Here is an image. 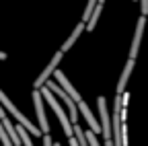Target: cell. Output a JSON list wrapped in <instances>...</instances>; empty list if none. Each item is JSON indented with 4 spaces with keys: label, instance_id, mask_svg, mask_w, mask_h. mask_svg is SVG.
<instances>
[{
    "label": "cell",
    "instance_id": "cell-1",
    "mask_svg": "<svg viewBox=\"0 0 148 146\" xmlns=\"http://www.w3.org/2000/svg\"><path fill=\"white\" fill-rule=\"evenodd\" d=\"M41 90V97H43V101L53 109V111H56V115H58V119H60V123H62V130H64V134L68 136V138H72L74 136V123L70 121V115L64 111V109H62V105L58 103V101H56V97H53V93H51V90L47 88V86H41L39 88Z\"/></svg>",
    "mask_w": 148,
    "mask_h": 146
},
{
    "label": "cell",
    "instance_id": "cell-2",
    "mask_svg": "<svg viewBox=\"0 0 148 146\" xmlns=\"http://www.w3.org/2000/svg\"><path fill=\"white\" fill-rule=\"evenodd\" d=\"M0 103H2V107L6 109V111H8V113H10L16 121H18V125H23V127H25V130H27L31 136H43L39 127L33 125V123H31V119H29L25 113H21V109H16V105H12V101L4 95V90H2V88H0Z\"/></svg>",
    "mask_w": 148,
    "mask_h": 146
},
{
    "label": "cell",
    "instance_id": "cell-3",
    "mask_svg": "<svg viewBox=\"0 0 148 146\" xmlns=\"http://www.w3.org/2000/svg\"><path fill=\"white\" fill-rule=\"evenodd\" d=\"M45 86L51 90L53 95H58V99H60V101L66 105V109H68V115H70V121H72V123H78V111H76V109H78V105L72 101V97H70V95H68V93H66V90H64V88H62L58 82H56V80H47V82H45Z\"/></svg>",
    "mask_w": 148,
    "mask_h": 146
},
{
    "label": "cell",
    "instance_id": "cell-4",
    "mask_svg": "<svg viewBox=\"0 0 148 146\" xmlns=\"http://www.w3.org/2000/svg\"><path fill=\"white\" fill-rule=\"evenodd\" d=\"M97 105H99V115H101V132H103V142L105 146H113V132H111V121H109V109H107V101L105 97H99L97 99Z\"/></svg>",
    "mask_w": 148,
    "mask_h": 146
},
{
    "label": "cell",
    "instance_id": "cell-5",
    "mask_svg": "<svg viewBox=\"0 0 148 146\" xmlns=\"http://www.w3.org/2000/svg\"><path fill=\"white\" fill-rule=\"evenodd\" d=\"M62 58H64V51H62V49H58V51H56V56L49 60V64L45 66V70H43L41 74L35 78V82H33V90H39L41 86H45V82L49 80V76H51V74H56V70H58V64H60V60H62Z\"/></svg>",
    "mask_w": 148,
    "mask_h": 146
},
{
    "label": "cell",
    "instance_id": "cell-6",
    "mask_svg": "<svg viewBox=\"0 0 148 146\" xmlns=\"http://www.w3.org/2000/svg\"><path fill=\"white\" fill-rule=\"evenodd\" d=\"M33 103H35V113H37V121H39V130L43 136L49 134V123L45 117V105H43V97L41 90H33Z\"/></svg>",
    "mask_w": 148,
    "mask_h": 146
},
{
    "label": "cell",
    "instance_id": "cell-7",
    "mask_svg": "<svg viewBox=\"0 0 148 146\" xmlns=\"http://www.w3.org/2000/svg\"><path fill=\"white\" fill-rule=\"evenodd\" d=\"M144 27H146V16L140 14V19L136 23V33H134V41H132V47H130V60H136L138 51H140V43H142V33H144Z\"/></svg>",
    "mask_w": 148,
    "mask_h": 146
},
{
    "label": "cell",
    "instance_id": "cell-8",
    "mask_svg": "<svg viewBox=\"0 0 148 146\" xmlns=\"http://www.w3.org/2000/svg\"><path fill=\"white\" fill-rule=\"evenodd\" d=\"M53 78H56V82H58V84H60V86H62V88L66 90V93H68V95L72 97V101H74V103H76V105H78V103L82 101V97H80V93H78V90H76V88H74V86H72L70 82H68V78H66V74H64V72H62V70H56V74H53Z\"/></svg>",
    "mask_w": 148,
    "mask_h": 146
},
{
    "label": "cell",
    "instance_id": "cell-9",
    "mask_svg": "<svg viewBox=\"0 0 148 146\" xmlns=\"http://www.w3.org/2000/svg\"><path fill=\"white\" fill-rule=\"evenodd\" d=\"M78 107H80V111H82V115H84V119H86L88 127H90V132L99 134V132H101V123L95 119V115H92V111H90V107H88L84 101H80V103H78Z\"/></svg>",
    "mask_w": 148,
    "mask_h": 146
},
{
    "label": "cell",
    "instance_id": "cell-10",
    "mask_svg": "<svg viewBox=\"0 0 148 146\" xmlns=\"http://www.w3.org/2000/svg\"><path fill=\"white\" fill-rule=\"evenodd\" d=\"M134 64H136L134 60H130V58H127V62H125V66H123V72H121V76H119V82H117V95H123V93H125V86H127L130 76H132Z\"/></svg>",
    "mask_w": 148,
    "mask_h": 146
},
{
    "label": "cell",
    "instance_id": "cell-11",
    "mask_svg": "<svg viewBox=\"0 0 148 146\" xmlns=\"http://www.w3.org/2000/svg\"><path fill=\"white\" fill-rule=\"evenodd\" d=\"M84 29H86V23H82V21H80V23H78L76 27H74V31H72V35H70V37H68V39H66L64 43H62V47H60V49H62V51L66 53V51H68V49H70V47H72L74 43H76V39L80 37V33H82Z\"/></svg>",
    "mask_w": 148,
    "mask_h": 146
},
{
    "label": "cell",
    "instance_id": "cell-12",
    "mask_svg": "<svg viewBox=\"0 0 148 146\" xmlns=\"http://www.w3.org/2000/svg\"><path fill=\"white\" fill-rule=\"evenodd\" d=\"M101 10H103V4H99V6L95 8L92 16L88 19V23H86V31H92V29H95V25H97V21H99V16H101Z\"/></svg>",
    "mask_w": 148,
    "mask_h": 146
},
{
    "label": "cell",
    "instance_id": "cell-13",
    "mask_svg": "<svg viewBox=\"0 0 148 146\" xmlns=\"http://www.w3.org/2000/svg\"><path fill=\"white\" fill-rule=\"evenodd\" d=\"M0 142H2V146H14L8 132H6V127H4V123H2V119H0Z\"/></svg>",
    "mask_w": 148,
    "mask_h": 146
},
{
    "label": "cell",
    "instance_id": "cell-14",
    "mask_svg": "<svg viewBox=\"0 0 148 146\" xmlns=\"http://www.w3.org/2000/svg\"><path fill=\"white\" fill-rule=\"evenodd\" d=\"M127 105H130V93L125 90V93L121 95V107H123V111H127Z\"/></svg>",
    "mask_w": 148,
    "mask_h": 146
},
{
    "label": "cell",
    "instance_id": "cell-15",
    "mask_svg": "<svg viewBox=\"0 0 148 146\" xmlns=\"http://www.w3.org/2000/svg\"><path fill=\"white\" fill-rule=\"evenodd\" d=\"M140 12H142V16L148 14V0H140Z\"/></svg>",
    "mask_w": 148,
    "mask_h": 146
},
{
    "label": "cell",
    "instance_id": "cell-16",
    "mask_svg": "<svg viewBox=\"0 0 148 146\" xmlns=\"http://www.w3.org/2000/svg\"><path fill=\"white\" fill-rule=\"evenodd\" d=\"M43 146H53V140L49 138V134H47V136H43Z\"/></svg>",
    "mask_w": 148,
    "mask_h": 146
},
{
    "label": "cell",
    "instance_id": "cell-17",
    "mask_svg": "<svg viewBox=\"0 0 148 146\" xmlns=\"http://www.w3.org/2000/svg\"><path fill=\"white\" fill-rule=\"evenodd\" d=\"M0 119H8L6 117V109H2V103H0Z\"/></svg>",
    "mask_w": 148,
    "mask_h": 146
},
{
    "label": "cell",
    "instance_id": "cell-18",
    "mask_svg": "<svg viewBox=\"0 0 148 146\" xmlns=\"http://www.w3.org/2000/svg\"><path fill=\"white\" fill-rule=\"evenodd\" d=\"M0 60H6V53L4 51H0Z\"/></svg>",
    "mask_w": 148,
    "mask_h": 146
},
{
    "label": "cell",
    "instance_id": "cell-19",
    "mask_svg": "<svg viewBox=\"0 0 148 146\" xmlns=\"http://www.w3.org/2000/svg\"><path fill=\"white\" fill-rule=\"evenodd\" d=\"M103 2H105V0H99V4H103Z\"/></svg>",
    "mask_w": 148,
    "mask_h": 146
},
{
    "label": "cell",
    "instance_id": "cell-20",
    "mask_svg": "<svg viewBox=\"0 0 148 146\" xmlns=\"http://www.w3.org/2000/svg\"><path fill=\"white\" fill-rule=\"evenodd\" d=\"M0 146H2V142H0Z\"/></svg>",
    "mask_w": 148,
    "mask_h": 146
}]
</instances>
